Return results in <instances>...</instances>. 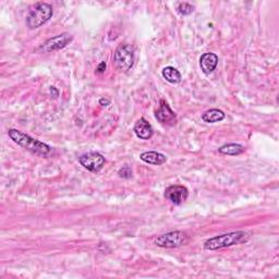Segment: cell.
I'll return each mask as SVG.
<instances>
[{"label":"cell","instance_id":"6da1fadb","mask_svg":"<svg viewBox=\"0 0 279 279\" xmlns=\"http://www.w3.org/2000/svg\"><path fill=\"white\" fill-rule=\"evenodd\" d=\"M8 135L15 144H18L33 154L40 156V157H46L52 152L51 146L45 144L44 142L38 141L36 138H33L29 134L23 133L20 130L10 129L8 131Z\"/></svg>","mask_w":279,"mask_h":279},{"label":"cell","instance_id":"7a4b0ae2","mask_svg":"<svg viewBox=\"0 0 279 279\" xmlns=\"http://www.w3.org/2000/svg\"><path fill=\"white\" fill-rule=\"evenodd\" d=\"M249 235L244 231H234L224 234L214 238H211L204 243V249L208 251H215L232 247V245L247 242L249 240Z\"/></svg>","mask_w":279,"mask_h":279},{"label":"cell","instance_id":"3957f363","mask_svg":"<svg viewBox=\"0 0 279 279\" xmlns=\"http://www.w3.org/2000/svg\"><path fill=\"white\" fill-rule=\"evenodd\" d=\"M54 9L47 3H36L33 5L27 15V26L30 30L38 29L53 18Z\"/></svg>","mask_w":279,"mask_h":279},{"label":"cell","instance_id":"277c9868","mask_svg":"<svg viewBox=\"0 0 279 279\" xmlns=\"http://www.w3.org/2000/svg\"><path fill=\"white\" fill-rule=\"evenodd\" d=\"M113 61L118 70L121 72H128L133 67L135 61V48L129 44L118 46L113 54Z\"/></svg>","mask_w":279,"mask_h":279},{"label":"cell","instance_id":"5b68a950","mask_svg":"<svg viewBox=\"0 0 279 279\" xmlns=\"http://www.w3.org/2000/svg\"><path fill=\"white\" fill-rule=\"evenodd\" d=\"M189 241L188 235L183 231H170L165 235H161L155 239V244L159 248L175 249L185 245Z\"/></svg>","mask_w":279,"mask_h":279},{"label":"cell","instance_id":"8992f818","mask_svg":"<svg viewBox=\"0 0 279 279\" xmlns=\"http://www.w3.org/2000/svg\"><path fill=\"white\" fill-rule=\"evenodd\" d=\"M79 162L81 166L92 172H98L103 169L106 164L104 156L98 152H88L79 157Z\"/></svg>","mask_w":279,"mask_h":279},{"label":"cell","instance_id":"52a82bcc","mask_svg":"<svg viewBox=\"0 0 279 279\" xmlns=\"http://www.w3.org/2000/svg\"><path fill=\"white\" fill-rule=\"evenodd\" d=\"M73 39V36L69 33H62L60 35H57L48 40L39 47V51L42 53H51L55 51H60L65 46H68Z\"/></svg>","mask_w":279,"mask_h":279},{"label":"cell","instance_id":"ba28073f","mask_svg":"<svg viewBox=\"0 0 279 279\" xmlns=\"http://www.w3.org/2000/svg\"><path fill=\"white\" fill-rule=\"evenodd\" d=\"M188 196H189L188 189L180 184L170 185L165 191V198L175 205H180L185 202Z\"/></svg>","mask_w":279,"mask_h":279},{"label":"cell","instance_id":"9c48e42d","mask_svg":"<svg viewBox=\"0 0 279 279\" xmlns=\"http://www.w3.org/2000/svg\"><path fill=\"white\" fill-rule=\"evenodd\" d=\"M159 104H160L159 108L155 113L156 119H157L162 125H167V126L176 125L177 116L175 111H172V109L169 107V105L167 104L166 101L161 100Z\"/></svg>","mask_w":279,"mask_h":279},{"label":"cell","instance_id":"30bf717a","mask_svg":"<svg viewBox=\"0 0 279 279\" xmlns=\"http://www.w3.org/2000/svg\"><path fill=\"white\" fill-rule=\"evenodd\" d=\"M218 64V57L213 53H205L200 58V67L204 75H211L214 72Z\"/></svg>","mask_w":279,"mask_h":279},{"label":"cell","instance_id":"8fae6325","mask_svg":"<svg viewBox=\"0 0 279 279\" xmlns=\"http://www.w3.org/2000/svg\"><path fill=\"white\" fill-rule=\"evenodd\" d=\"M133 131L135 135L141 140H150L154 134L153 127L151 126L150 122L144 118H140L135 122Z\"/></svg>","mask_w":279,"mask_h":279},{"label":"cell","instance_id":"7c38bea8","mask_svg":"<svg viewBox=\"0 0 279 279\" xmlns=\"http://www.w3.org/2000/svg\"><path fill=\"white\" fill-rule=\"evenodd\" d=\"M140 159L146 164H150V165L159 166V165H162V164L166 162L167 157L159 152L150 151V152H144L140 155Z\"/></svg>","mask_w":279,"mask_h":279},{"label":"cell","instance_id":"4fadbf2b","mask_svg":"<svg viewBox=\"0 0 279 279\" xmlns=\"http://www.w3.org/2000/svg\"><path fill=\"white\" fill-rule=\"evenodd\" d=\"M225 117H226L225 112L220 109H210L202 114L203 121L207 122V124H216V122H220L225 119Z\"/></svg>","mask_w":279,"mask_h":279},{"label":"cell","instance_id":"5bb4252c","mask_svg":"<svg viewBox=\"0 0 279 279\" xmlns=\"http://www.w3.org/2000/svg\"><path fill=\"white\" fill-rule=\"evenodd\" d=\"M162 78L171 84H178L181 82V73H180L176 68L174 67H166L161 71Z\"/></svg>","mask_w":279,"mask_h":279},{"label":"cell","instance_id":"9a60e30c","mask_svg":"<svg viewBox=\"0 0 279 279\" xmlns=\"http://www.w3.org/2000/svg\"><path fill=\"white\" fill-rule=\"evenodd\" d=\"M244 151H245L244 146H242L240 144H237V143L226 144L218 149V152L220 154L228 155V156H238V155L242 154Z\"/></svg>","mask_w":279,"mask_h":279},{"label":"cell","instance_id":"2e32d148","mask_svg":"<svg viewBox=\"0 0 279 279\" xmlns=\"http://www.w3.org/2000/svg\"><path fill=\"white\" fill-rule=\"evenodd\" d=\"M194 10V7L188 3H180L177 7V11L180 15H189Z\"/></svg>","mask_w":279,"mask_h":279},{"label":"cell","instance_id":"e0dca14e","mask_svg":"<svg viewBox=\"0 0 279 279\" xmlns=\"http://www.w3.org/2000/svg\"><path fill=\"white\" fill-rule=\"evenodd\" d=\"M118 175L121 178H124V179H130L131 177H132V169H131L130 166L126 165V166H124V167L119 169Z\"/></svg>","mask_w":279,"mask_h":279},{"label":"cell","instance_id":"ac0fdd59","mask_svg":"<svg viewBox=\"0 0 279 279\" xmlns=\"http://www.w3.org/2000/svg\"><path fill=\"white\" fill-rule=\"evenodd\" d=\"M105 70H106V63H105V62H101L100 65H98V67H97L96 72H98V73H103Z\"/></svg>","mask_w":279,"mask_h":279},{"label":"cell","instance_id":"d6986e66","mask_svg":"<svg viewBox=\"0 0 279 279\" xmlns=\"http://www.w3.org/2000/svg\"><path fill=\"white\" fill-rule=\"evenodd\" d=\"M51 94H52V95L54 94V97H58V96H59L58 89H57V88L54 87V86H52V87H51Z\"/></svg>","mask_w":279,"mask_h":279},{"label":"cell","instance_id":"ffe728a7","mask_svg":"<svg viewBox=\"0 0 279 279\" xmlns=\"http://www.w3.org/2000/svg\"><path fill=\"white\" fill-rule=\"evenodd\" d=\"M100 104L102 106H108V105H110V101L107 100V98H102V100L100 101Z\"/></svg>","mask_w":279,"mask_h":279}]
</instances>
